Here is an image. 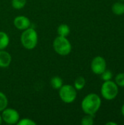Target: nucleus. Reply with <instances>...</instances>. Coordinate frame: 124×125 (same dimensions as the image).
<instances>
[{
  "instance_id": "5",
  "label": "nucleus",
  "mask_w": 124,
  "mask_h": 125,
  "mask_svg": "<svg viewBox=\"0 0 124 125\" xmlns=\"http://www.w3.org/2000/svg\"><path fill=\"white\" fill-rule=\"evenodd\" d=\"M118 93V85L111 80L105 81L101 87L102 96L107 100H112L115 99Z\"/></svg>"
},
{
  "instance_id": "17",
  "label": "nucleus",
  "mask_w": 124,
  "mask_h": 125,
  "mask_svg": "<svg viewBox=\"0 0 124 125\" xmlns=\"http://www.w3.org/2000/svg\"><path fill=\"white\" fill-rule=\"evenodd\" d=\"M94 116L93 115H89L86 114L81 120V125H93L94 122Z\"/></svg>"
},
{
  "instance_id": "9",
  "label": "nucleus",
  "mask_w": 124,
  "mask_h": 125,
  "mask_svg": "<svg viewBox=\"0 0 124 125\" xmlns=\"http://www.w3.org/2000/svg\"><path fill=\"white\" fill-rule=\"evenodd\" d=\"M12 62L10 53L4 50H0V68L8 67Z\"/></svg>"
},
{
  "instance_id": "18",
  "label": "nucleus",
  "mask_w": 124,
  "mask_h": 125,
  "mask_svg": "<svg viewBox=\"0 0 124 125\" xmlns=\"http://www.w3.org/2000/svg\"><path fill=\"white\" fill-rule=\"evenodd\" d=\"M17 125H36L37 123L33 121L31 119L29 118H23V119H20L19 121L18 122Z\"/></svg>"
},
{
  "instance_id": "8",
  "label": "nucleus",
  "mask_w": 124,
  "mask_h": 125,
  "mask_svg": "<svg viewBox=\"0 0 124 125\" xmlns=\"http://www.w3.org/2000/svg\"><path fill=\"white\" fill-rule=\"evenodd\" d=\"M14 26L16 29L23 31L29 27H31V21L30 19L24 15H18L14 18L13 21Z\"/></svg>"
},
{
  "instance_id": "11",
  "label": "nucleus",
  "mask_w": 124,
  "mask_h": 125,
  "mask_svg": "<svg viewBox=\"0 0 124 125\" xmlns=\"http://www.w3.org/2000/svg\"><path fill=\"white\" fill-rule=\"evenodd\" d=\"M57 33L58 36L61 37H67L70 34V28L67 24L62 23L59 25L57 28Z\"/></svg>"
},
{
  "instance_id": "6",
  "label": "nucleus",
  "mask_w": 124,
  "mask_h": 125,
  "mask_svg": "<svg viewBox=\"0 0 124 125\" xmlns=\"http://www.w3.org/2000/svg\"><path fill=\"white\" fill-rule=\"evenodd\" d=\"M2 121L7 125H16L20 119L19 113L13 108H6L1 111Z\"/></svg>"
},
{
  "instance_id": "4",
  "label": "nucleus",
  "mask_w": 124,
  "mask_h": 125,
  "mask_svg": "<svg viewBox=\"0 0 124 125\" xmlns=\"http://www.w3.org/2000/svg\"><path fill=\"white\" fill-rule=\"evenodd\" d=\"M58 90L59 97L64 103H72L77 98V90L73 86L64 84Z\"/></svg>"
},
{
  "instance_id": "13",
  "label": "nucleus",
  "mask_w": 124,
  "mask_h": 125,
  "mask_svg": "<svg viewBox=\"0 0 124 125\" xmlns=\"http://www.w3.org/2000/svg\"><path fill=\"white\" fill-rule=\"evenodd\" d=\"M64 85L63 80L59 76H54L50 79V86L54 89H59Z\"/></svg>"
},
{
  "instance_id": "20",
  "label": "nucleus",
  "mask_w": 124,
  "mask_h": 125,
  "mask_svg": "<svg viewBox=\"0 0 124 125\" xmlns=\"http://www.w3.org/2000/svg\"><path fill=\"white\" fill-rule=\"evenodd\" d=\"M101 76H102V79L105 81H110L113 78V73L110 70H105L102 74H101Z\"/></svg>"
},
{
  "instance_id": "1",
  "label": "nucleus",
  "mask_w": 124,
  "mask_h": 125,
  "mask_svg": "<svg viewBox=\"0 0 124 125\" xmlns=\"http://www.w3.org/2000/svg\"><path fill=\"white\" fill-rule=\"evenodd\" d=\"M102 100L100 97L94 93H91L86 95L81 103V108L86 114L93 115L99 111L101 107Z\"/></svg>"
},
{
  "instance_id": "16",
  "label": "nucleus",
  "mask_w": 124,
  "mask_h": 125,
  "mask_svg": "<svg viewBox=\"0 0 124 125\" xmlns=\"http://www.w3.org/2000/svg\"><path fill=\"white\" fill-rule=\"evenodd\" d=\"M12 6L15 10H21L26 4V0H12Z\"/></svg>"
},
{
  "instance_id": "19",
  "label": "nucleus",
  "mask_w": 124,
  "mask_h": 125,
  "mask_svg": "<svg viewBox=\"0 0 124 125\" xmlns=\"http://www.w3.org/2000/svg\"><path fill=\"white\" fill-rule=\"evenodd\" d=\"M115 83L121 87H124V73H119L115 77Z\"/></svg>"
},
{
  "instance_id": "7",
  "label": "nucleus",
  "mask_w": 124,
  "mask_h": 125,
  "mask_svg": "<svg viewBox=\"0 0 124 125\" xmlns=\"http://www.w3.org/2000/svg\"><path fill=\"white\" fill-rule=\"evenodd\" d=\"M106 61L102 56H96L94 58L91 64L92 72L96 75H101L106 70Z\"/></svg>"
},
{
  "instance_id": "10",
  "label": "nucleus",
  "mask_w": 124,
  "mask_h": 125,
  "mask_svg": "<svg viewBox=\"0 0 124 125\" xmlns=\"http://www.w3.org/2000/svg\"><path fill=\"white\" fill-rule=\"evenodd\" d=\"M10 43V37L8 34L4 32L0 31V50H4Z\"/></svg>"
},
{
  "instance_id": "24",
  "label": "nucleus",
  "mask_w": 124,
  "mask_h": 125,
  "mask_svg": "<svg viewBox=\"0 0 124 125\" xmlns=\"http://www.w3.org/2000/svg\"><path fill=\"white\" fill-rule=\"evenodd\" d=\"M120 1H124V0H119Z\"/></svg>"
},
{
  "instance_id": "3",
  "label": "nucleus",
  "mask_w": 124,
  "mask_h": 125,
  "mask_svg": "<svg viewBox=\"0 0 124 125\" xmlns=\"http://www.w3.org/2000/svg\"><path fill=\"white\" fill-rule=\"evenodd\" d=\"M54 51L60 56H67L72 51V45L66 37L57 36L53 42Z\"/></svg>"
},
{
  "instance_id": "22",
  "label": "nucleus",
  "mask_w": 124,
  "mask_h": 125,
  "mask_svg": "<svg viewBox=\"0 0 124 125\" xmlns=\"http://www.w3.org/2000/svg\"><path fill=\"white\" fill-rule=\"evenodd\" d=\"M121 113H122L123 116H124V105H123L122 108H121Z\"/></svg>"
},
{
  "instance_id": "14",
  "label": "nucleus",
  "mask_w": 124,
  "mask_h": 125,
  "mask_svg": "<svg viewBox=\"0 0 124 125\" xmlns=\"http://www.w3.org/2000/svg\"><path fill=\"white\" fill-rule=\"evenodd\" d=\"M86 79L83 77V76H80L77 77L75 82H74V87L75 88V89L77 90H81L83 89L85 86H86Z\"/></svg>"
},
{
  "instance_id": "21",
  "label": "nucleus",
  "mask_w": 124,
  "mask_h": 125,
  "mask_svg": "<svg viewBox=\"0 0 124 125\" xmlns=\"http://www.w3.org/2000/svg\"><path fill=\"white\" fill-rule=\"evenodd\" d=\"M118 124L116 123V122H107L106 125H117Z\"/></svg>"
},
{
  "instance_id": "12",
  "label": "nucleus",
  "mask_w": 124,
  "mask_h": 125,
  "mask_svg": "<svg viewBox=\"0 0 124 125\" xmlns=\"http://www.w3.org/2000/svg\"><path fill=\"white\" fill-rule=\"evenodd\" d=\"M112 11L115 15H121L124 14V4L122 1H118L113 4Z\"/></svg>"
},
{
  "instance_id": "23",
  "label": "nucleus",
  "mask_w": 124,
  "mask_h": 125,
  "mask_svg": "<svg viewBox=\"0 0 124 125\" xmlns=\"http://www.w3.org/2000/svg\"><path fill=\"white\" fill-rule=\"evenodd\" d=\"M2 118H1V115L0 114V125H1V123H2Z\"/></svg>"
},
{
  "instance_id": "2",
  "label": "nucleus",
  "mask_w": 124,
  "mask_h": 125,
  "mask_svg": "<svg viewBox=\"0 0 124 125\" xmlns=\"http://www.w3.org/2000/svg\"><path fill=\"white\" fill-rule=\"evenodd\" d=\"M20 42L27 50H33L38 42V34L36 30L29 27L23 31L20 35Z\"/></svg>"
},
{
  "instance_id": "15",
  "label": "nucleus",
  "mask_w": 124,
  "mask_h": 125,
  "mask_svg": "<svg viewBox=\"0 0 124 125\" xmlns=\"http://www.w3.org/2000/svg\"><path fill=\"white\" fill-rule=\"evenodd\" d=\"M8 99L7 96L1 92H0V112L7 107Z\"/></svg>"
}]
</instances>
